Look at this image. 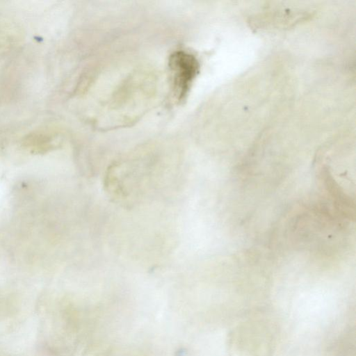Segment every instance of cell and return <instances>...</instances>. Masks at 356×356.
<instances>
[{
	"label": "cell",
	"instance_id": "obj_1",
	"mask_svg": "<svg viewBox=\"0 0 356 356\" xmlns=\"http://www.w3.org/2000/svg\"><path fill=\"white\" fill-rule=\"evenodd\" d=\"M169 66L174 95L178 101H182L198 72L199 63L193 55L177 51L170 56Z\"/></svg>",
	"mask_w": 356,
	"mask_h": 356
},
{
	"label": "cell",
	"instance_id": "obj_2",
	"mask_svg": "<svg viewBox=\"0 0 356 356\" xmlns=\"http://www.w3.org/2000/svg\"><path fill=\"white\" fill-rule=\"evenodd\" d=\"M24 143L34 152H44L51 147V138L43 133L33 134L26 137Z\"/></svg>",
	"mask_w": 356,
	"mask_h": 356
},
{
	"label": "cell",
	"instance_id": "obj_3",
	"mask_svg": "<svg viewBox=\"0 0 356 356\" xmlns=\"http://www.w3.org/2000/svg\"><path fill=\"white\" fill-rule=\"evenodd\" d=\"M17 311V304L15 300L6 297H0V319L10 318L15 315Z\"/></svg>",
	"mask_w": 356,
	"mask_h": 356
},
{
	"label": "cell",
	"instance_id": "obj_4",
	"mask_svg": "<svg viewBox=\"0 0 356 356\" xmlns=\"http://www.w3.org/2000/svg\"><path fill=\"white\" fill-rule=\"evenodd\" d=\"M0 356H5V355H1V354H0Z\"/></svg>",
	"mask_w": 356,
	"mask_h": 356
}]
</instances>
